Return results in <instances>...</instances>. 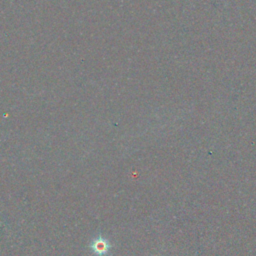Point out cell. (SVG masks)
<instances>
[{
    "instance_id": "cell-1",
    "label": "cell",
    "mask_w": 256,
    "mask_h": 256,
    "mask_svg": "<svg viewBox=\"0 0 256 256\" xmlns=\"http://www.w3.org/2000/svg\"><path fill=\"white\" fill-rule=\"evenodd\" d=\"M91 249L94 254L98 256H103L108 253L110 249V244L106 239L99 236L98 238L94 239L93 242L91 243Z\"/></svg>"
}]
</instances>
